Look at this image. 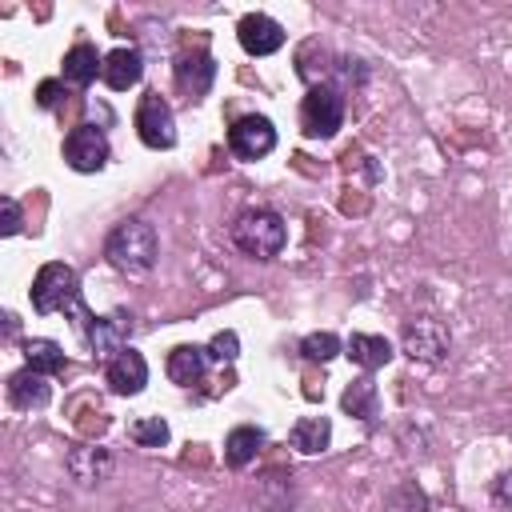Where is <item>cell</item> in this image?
Listing matches in <instances>:
<instances>
[{
  "mask_svg": "<svg viewBox=\"0 0 512 512\" xmlns=\"http://www.w3.org/2000/svg\"><path fill=\"white\" fill-rule=\"evenodd\" d=\"M104 256H108V264L116 272L144 276V272H152V264L160 256V236H156V228L148 220H124V224H116L108 232Z\"/></svg>",
  "mask_w": 512,
  "mask_h": 512,
  "instance_id": "cell-1",
  "label": "cell"
},
{
  "mask_svg": "<svg viewBox=\"0 0 512 512\" xmlns=\"http://www.w3.org/2000/svg\"><path fill=\"white\" fill-rule=\"evenodd\" d=\"M228 236H232V244H236L244 256H252V260H272V256H280V248H284V240H288V228H284L280 212H272V208H244V212L232 220Z\"/></svg>",
  "mask_w": 512,
  "mask_h": 512,
  "instance_id": "cell-2",
  "label": "cell"
},
{
  "mask_svg": "<svg viewBox=\"0 0 512 512\" xmlns=\"http://www.w3.org/2000/svg\"><path fill=\"white\" fill-rule=\"evenodd\" d=\"M76 304H80V276H76V268L60 264V260H48L36 272V280H32V308L40 316H48V312L76 308Z\"/></svg>",
  "mask_w": 512,
  "mask_h": 512,
  "instance_id": "cell-3",
  "label": "cell"
},
{
  "mask_svg": "<svg viewBox=\"0 0 512 512\" xmlns=\"http://www.w3.org/2000/svg\"><path fill=\"white\" fill-rule=\"evenodd\" d=\"M344 124V96L332 84H312L300 104V128L312 140H332Z\"/></svg>",
  "mask_w": 512,
  "mask_h": 512,
  "instance_id": "cell-4",
  "label": "cell"
},
{
  "mask_svg": "<svg viewBox=\"0 0 512 512\" xmlns=\"http://www.w3.org/2000/svg\"><path fill=\"white\" fill-rule=\"evenodd\" d=\"M136 136L144 140V148H172L176 144V116L168 108V100L160 92H148L136 108Z\"/></svg>",
  "mask_w": 512,
  "mask_h": 512,
  "instance_id": "cell-5",
  "label": "cell"
},
{
  "mask_svg": "<svg viewBox=\"0 0 512 512\" xmlns=\"http://www.w3.org/2000/svg\"><path fill=\"white\" fill-rule=\"evenodd\" d=\"M108 136L104 128L96 124H76L68 136H64V160L72 172H100L108 164Z\"/></svg>",
  "mask_w": 512,
  "mask_h": 512,
  "instance_id": "cell-6",
  "label": "cell"
},
{
  "mask_svg": "<svg viewBox=\"0 0 512 512\" xmlns=\"http://www.w3.org/2000/svg\"><path fill=\"white\" fill-rule=\"evenodd\" d=\"M228 148L236 160H264L272 148H276V128L268 116H240L232 128H228Z\"/></svg>",
  "mask_w": 512,
  "mask_h": 512,
  "instance_id": "cell-7",
  "label": "cell"
},
{
  "mask_svg": "<svg viewBox=\"0 0 512 512\" xmlns=\"http://www.w3.org/2000/svg\"><path fill=\"white\" fill-rule=\"evenodd\" d=\"M448 348H452V336H448V328H444L440 320L420 316V320H408V324H404V352H408L412 360L440 364V360L448 356Z\"/></svg>",
  "mask_w": 512,
  "mask_h": 512,
  "instance_id": "cell-8",
  "label": "cell"
},
{
  "mask_svg": "<svg viewBox=\"0 0 512 512\" xmlns=\"http://www.w3.org/2000/svg\"><path fill=\"white\" fill-rule=\"evenodd\" d=\"M84 340H88V348L96 352V356H116V352H124L128 348V336H132V316L128 312H112V316H92L88 320V328L80 332Z\"/></svg>",
  "mask_w": 512,
  "mask_h": 512,
  "instance_id": "cell-9",
  "label": "cell"
},
{
  "mask_svg": "<svg viewBox=\"0 0 512 512\" xmlns=\"http://www.w3.org/2000/svg\"><path fill=\"white\" fill-rule=\"evenodd\" d=\"M236 40H240V48L248 56H272L284 44V28L272 16H264V12H248L236 24Z\"/></svg>",
  "mask_w": 512,
  "mask_h": 512,
  "instance_id": "cell-10",
  "label": "cell"
},
{
  "mask_svg": "<svg viewBox=\"0 0 512 512\" xmlns=\"http://www.w3.org/2000/svg\"><path fill=\"white\" fill-rule=\"evenodd\" d=\"M104 380H108V388H112L116 396H136V392H144V384H148V360H144L136 348H124V352H116V356L104 364Z\"/></svg>",
  "mask_w": 512,
  "mask_h": 512,
  "instance_id": "cell-11",
  "label": "cell"
},
{
  "mask_svg": "<svg viewBox=\"0 0 512 512\" xmlns=\"http://www.w3.org/2000/svg\"><path fill=\"white\" fill-rule=\"evenodd\" d=\"M52 400V388H48V376L44 372H36V368H20V372H12L8 376V404L12 408H20V412H36V408H44Z\"/></svg>",
  "mask_w": 512,
  "mask_h": 512,
  "instance_id": "cell-12",
  "label": "cell"
},
{
  "mask_svg": "<svg viewBox=\"0 0 512 512\" xmlns=\"http://www.w3.org/2000/svg\"><path fill=\"white\" fill-rule=\"evenodd\" d=\"M168 380L172 384H180V388H192V384H200L204 380V372H208V348H200V344H176L172 352H168Z\"/></svg>",
  "mask_w": 512,
  "mask_h": 512,
  "instance_id": "cell-13",
  "label": "cell"
},
{
  "mask_svg": "<svg viewBox=\"0 0 512 512\" xmlns=\"http://www.w3.org/2000/svg\"><path fill=\"white\" fill-rule=\"evenodd\" d=\"M104 84L112 88V92H124V88H132V84H140V76H144V56L136 52V48H112L108 56H104Z\"/></svg>",
  "mask_w": 512,
  "mask_h": 512,
  "instance_id": "cell-14",
  "label": "cell"
},
{
  "mask_svg": "<svg viewBox=\"0 0 512 512\" xmlns=\"http://www.w3.org/2000/svg\"><path fill=\"white\" fill-rule=\"evenodd\" d=\"M216 80V60L208 52H188L176 64V84L188 92V100H200Z\"/></svg>",
  "mask_w": 512,
  "mask_h": 512,
  "instance_id": "cell-15",
  "label": "cell"
},
{
  "mask_svg": "<svg viewBox=\"0 0 512 512\" xmlns=\"http://www.w3.org/2000/svg\"><path fill=\"white\" fill-rule=\"evenodd\" d=\"M344 352H348V360L360 364L364 372H376V368H384V364L396 356L392 344H388L384 336H372V332H352L348 344H344Z\"/></svg>",
  "mask_w": 512,
  "mask_h": 512,
  "instance_id": "cell-16",
  "label": "cell"
},
{
  "mask_svg": "<svg viewBox=\"0 0 512 512\" xmlns=\"http://www.w3.org/2000/svg\"><path fill=\"white\" fill-rule=\"evenodd\" d=\"M108 468H112V456H108V448H92V444H80V448H72L68 452V472H72V480H80V484H100L104 476H108Z\"/></svg>",
  "mask_w": 512,
  "mask_h": 512,
  "instance_id": "cell-17",
  "label": "cell"
},
{
  "mask_svg": "<svg viewBox=\"0 0 512 512\" xmlns=\"http://www.w3.org/2000/svg\"><path fill=\"white\" fill-rule=\"evenodd\" d=\"M340 408H344L348 416L372 424V420L380 416V392H376V380H372V376L352 380V384L344 388V396H340Z\"/></svg>",
  "mask_w": 512,
  "mask_h": 512,
  "instance_id": "cell-18",
  "label": "cell"
},
{
  "mask_svg": "<svg viewBox=\"0 0 512 512\" xmlns=\"http://www.w3.org/2000/svg\"><path fill=\"white\" fill-rule=\"evenodd\" d=\"M288 440H292L296 452H304V456H320V452L332 444V420H328V416H304V420L292 424Z\"/></svg>",
  "mask_w": 512,
  "mask_h": 512,
  "instance_id": "cell-19",
  "label": "cell"
},
{
  "mask_svg": "<svg viewBox=\"0 0 512 512\" xmlns=\"http://www.w3.org/2000/svg\"><path fill=\"white\" fill-rule=\"evenodd\" d=\"M260 448H264V428H256V424H240V428H232L224 436V460H228V468H248Z\"/></svg>",
  "mask_w": 512,
  "mask_h": 512,
  "instance_id": "cell-20",
  "label": "cell"
},
{
  "mask_svg": "<svg viewBox=\"0 0 512 512\" xmlns=\"http://www.w3.org/2000/svg\"><path fill=\"white\" fill-rule=\"evenodd\" d=\"M96 72H104V56L92 44H72L64 52V80L76 88H88L96 80Z\"/></svg>",
  "mask_w": 512,
  "mask_h": 512,
  "instance_id": "cell-21",
  "label": "cell"
},
{
  "mask_svg": "<svg viewBox=\"0 0 512 512\" xmlns=\"http://www.w3.org/2000/svg\"><path fill=\"white\" fill-rule=\"evenodd\" d=\"M24 364L36 368V372H44V376H56V372H64L68 360H64V348L56 340L32 336V340H24Z\"/></svg>",
  "mask_w": 512,
  "mask_h": 512,
  "instance_id": "cell-22",
  "label": "cell"
},
{
  "mask_svg": "<svg viewBox=\"0 0 512 512\" xmlns=\"http://www.w3.org/2000/svg\"><path fill=\"white\" fill-rule=\"evenodd\" d=\"M128 436H132L140 448H164L172 432H168V420H164V416H144V420H132Z\"/></svg>",
  "mask_w": 512,
  "mask_h": 512,
  "instance_id": "cell-23",
  "label": "cell"
},
{
  "mask_svg": "<svg viewBox=\"0 0 512 512\" xmlns=\"http://www.w3.org/2000/svg\"><path fill=\"white\" fill-rule=\"evenodd\" d=\"M300 352H304V360L328 364L332 356H340V352H344V344H340V336H336V332H312V336H304V340H300Z\"/></svg>",
  "mask_w": 512,
  "mask_h": 512,
  "instance_id": "cell-24",
  "label": "cell"
},
{
  "mask_svg": "<svg viewBox=\"0 0 512 512\" xmlns=\"http://www.w3.org/2000/svg\"><path fill=\"white\" fill-rule=\"evenodd\" d=\"M384 508L388 512H428V496L416 488V484H396L392 492H388V500H384Z\"/></svg>",
  "mask_w": 512,
  "mask_h": 512,
  "instance_id": "cell-25",
  "label": "cell"
},
{
  "mask_svg": "<svg viewBox=\"0 0 512 512\" xmlns=\"http://www.w3.org/2000/svg\"><path fill=\"white\" fill-rule=\"evenodd\" d=\"M240 356V336L232 332V328H224V332H216L212 340H208V360H216V364H232Z\"/></svg>",
  "mask_w": 512,
  "mask_h": 512,
  "instance_id": "cell-26",
  "label": "cell"
},
{
  "mask_svg": "<svg viewBox=\"0 0 512 512\" xmlns=\"http://www.w3.org/2000/svg\"><path fill=\"white\" fill-rule=\"evenodd\" d=\"M0 208H4V224H0V236H16V232H20V204H16L12 196H4V200H0Z\"/></svg>",
  "mask_w": 512,
  "mask_h": 512,
  "instance_id": "cell-27",
  "label": "cell"
},
{
  "mask_svg": "<svg viewBox=\"0 0 512 512\" xmlns=\"http://www.w3.org/2000/svg\"><path fill=\"white\" fill-rule=\"evenodd\" d=\"M492 500H496L500 508H512V468L492 480Z\"/></svg>",
  "mask_w": 512,
  "mask_h": 512,
  "instance_id": "cell-28",
  "label": "cell"
},
{
  "mask_svg": "<svg viewBox=\"0 0 512 512\" xmlns=\"http://www.w3.org/2000/svg\"><path fill=\"white\" fill-rule=\"evenodd\" d=\"M36 100H40V108H56V100H60V80H44V84L36 88Z\"/></svg>",
  "mask_w": 512,
  "mask_h": 512,
  "instance_id": "cell-29",
  "label": "cell"
}]
</instances>
